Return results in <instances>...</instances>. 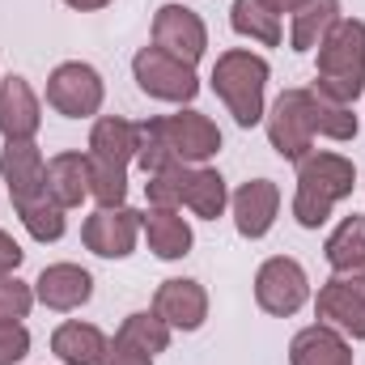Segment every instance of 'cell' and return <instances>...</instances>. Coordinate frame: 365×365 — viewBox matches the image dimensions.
<instances>
[{
	"label": "cell",
	"mask_w": 365,
	"mask_h": 365,
	"mask_svg": "<svg viewBox=\"0 0 365 365\" xmlns=\"http://www.w3.org/2000/svg\"><path fill=\"white\" fill-rule=\"evenodd\" d=\"M357 187V166L344 153H327V149H310L297 162V191H293V221L302 230H319L327 225L331 208L340 200H349Z\"/></svg>",
	"instance_id": "obj_1"
},
{
	"label": "cell",
	"mask_w": 365,
	"mask_h": 365,
	"mask_svg": "<svg viewBox=\"0 0 365 365\" xmlns=\"http://www.w3.org/2000/svg\"><path fill=\"white\" fill-rule=\"evenodd\" d=\"M314 90L340 106H353L365 90V21L340 17V26L319 43V73Z\"/></svg>",
	"instance_id": "obj_2"
},
{
	"label": "cell",
	"mask_w": 365,
	"mask_h": 365,
	"mask_svg": "<svg viewBox=\"0 0 365 365\" xmlns=\"http://www.w3.org/2000/svg\"><path fill=\"white\" fill-rule=\"evenodd\" d=\"M268 60L247 51V47H230L217 56L212 64V93L225 102V110L234 115L238 128H255L268 110H264V90H268Z\"/></svg>",
	"instance_id": "obj_3"
},
{
	"label": "cell",
	"mask_w": 365,
	"mask_h": 365,
	"mask_svg": "<svg viewBox=\"0 0 365 365\" xmlns=\"http://www.w3.org/2000/svg\"><path fill=\"white\" fill-rule=\"evenodd\" d=\"M264 128H268V145L284 162H302L314 145V90L310 86H297V90H284L272 102V110L264 115Z\"/></svg>",
	"instance_id": "obj_4"
},
{
	"label": "cell",
	"mask_w": 365,
	"mask_h": 365,
	"mask_svg": "<svg viewBox=\"0 0 365 365\" xmlns=\"http://www.w3.org/2000/svg\"><path fill=\"white\" fill-rule=\"evenodd\" d=\"M102 98H106L102 73L93 64H86V60H64L47 77V106L56 115H64V119H90V115H98Z\"/></svg>",
	"instance_id": "obj_5"
},
{
	"label": "cell",
	"mask_w": 365,
	"mask_h": 365,
	"mask_svg": "<svg viewBox=\"0 0 365 365\" xmlns=\"http://www.w3.org/2000/svg\"><path fill=\"white\" fill-rule=\"evenodd\" d=\"M255 302H259V310L272 314V319L297 314V310L310 302V276H306V268H302L297 259H289V255L264 259L259 272H255Z\"/></svg>",
	"instance_id": "obj_6"
},
{
	"label": "cell",
	"mask_w": 365,
	"mask_h": 365,
	"mask_svg": "<svg viewBox=\"0 0 365 365\" xmlns=\"http://www.w3.org/2000/svg\"><path fill=\"white\" fill-rule=\"evenodd\" d=\"M132 77H136L140 93H149L158 102H191L200 93L195 68L175 60V56H166L162 47H140L132 56Z\"/></svg>",
	"instance_id": "obj_7"
},
{
	"label": "cell",
	"mask_w": 365,
	"mask_h": 365,
	"mask_svg": "<svg viewBox=\"0 0 365 365\" xmlns=\"http://www.w3.org/2000/svg\"><path fill=\"white\" fill-rule=\"evenodd\" d=\"M158 136L166 140V149L175 153V162L187 166H204L208 158L221 153V128L204 115V110H179V115H158L153 119Z\"/></svg>",
	"instance_id": "obj_8"
},
{
	"label": "cell",
	"mask_w": 365,
	"mask_h": 365,
	"mask_svg": "<svg viewBox=\"0 0 365 365\" xmlns=\"http://www.w3.org/2000/svg\"><path fill=\"white\" fill-rule=\"evenodd\" d=\"M153 47H162L166 56H175V60L195 68L200 56L208 51V26L187 4H162L158 17H153Z\"/></svg>",
	"instance_id": "obj_9"
},
{
	"label": "cell",
	"mask_w": 365,
	"mask_h": 365,
	"mask_svg": "<svg viewBox=\"0 0 365 365\" xmlns=\"http://www.w3.org/2000/svg\"><path fill=\"white\" fill-rule=\"evenodd\" d=\"M140 238V212L119 204V208H98L81 225V242L98 259H128Z\"/></svg>",
	"instance_id": "obj_10"
},
{
	"label": "cell",
	"mask_w": 365,
	"mask_h": 365,
	"mask_svg": "<svg viewBox=\"0 0 365 365\" xmlns=\"http://www.w3.org/2000/svg\"><path fill=\"white\" fill-rule=\"evenodd\" d=\"M0 175H4L13 208L47 195V162H43V153H38L34 140H4V149H0Z\"/></svg>",
	"instance_id": "obj_11"
},
{
	"label": "cell",
	"mask_w": 365,
	"mask_h": 365,
	"mask_svg": "<svg viewBox=\"0 0 365 365\" xmlns=\"http://www.w3.org/2000/svg\"><path fill=\"white\" fill-rule=\"evenodd\" d=\"M153 310L170 323V331H200L204 319H208V293L200 280H187V276H170L158 284L153 293Z\"/></svg>",
	"instance_id": "obj_12"
},
{
	"label": "cell",
	"mask_w": 365,
	"mask_h": 365,
	"mask_svg": "<svg viewBox=\"0 0 365 365\" xmlns=\"http://www.w3.org/2000/svg\"><path fill=\"white\" fill-rule=\"evenodd\" d=\"M230 208H234V230L242 238H264L276 225V212H280V187L272 179H247L234 195H230Z\"/></svg>",
	"instance_id": "obj_13"
},
{
	"label": "cell",
	"mask_w": 365,
	"mask_h": 365,
	"mask_svg": "<svg viewBox=\"0 0 365 365\" xmlns=\"http://www.w3.org/2000/svg\"><path fill=\"white\" fill-rule=\"evenodd\" d=\"M38 123H43L38 93L30 90L26 77L9 73L0 81V136L4 140H34L38 136Z\"/></svg>",
	"instance_id": "obj_14"
},
{
	"label": "cell",
	"mask_w": 365,
	"mask_h": 365,
	"mask_svg": "<svg viewBox=\"0 0 365 365\" xmlns=\"http://www.w3.org/2000/svg\"><path fill=\"white\" fill-rule=\"evenodd\" d=\"M314 314H319V323L336 327L344 340H349V336H353V340H365V293H357L353 284H344L340 276H331V280L319 289Z\"/></svg>",
	"instance_id": "obj_15"
},
{
	"label": "cell",
	"mask_w": 365,
	"mask_h": 365,
	"mask_svg": "<svg viewBox=\"0 0 365 365\" xmlns=\"http://www.w3.org/2000/svg\"><path fill=\"white\" fill-rule=\"evenodd\" d=\"M34 297L47 310H60V314L81 310L93 297V276L86 268H77V264H51V268H43L38 280H34Z\"/></svg>",
	"instance_id": "obj_16"
},
{
	"label": "cell",
	"mask_w": 365,
	"mask_h": 365,
	"mask_svg": "<svg viewBox=\"0 0 365 365\" xmlns=\"http://www.w3.org/2000/svg\"><path fill=\"white\" fill-rule=\"evenodd\" d=\"M289 365H353V349L336 327L310 323L289 340Z\"/></svg>",
	"instance_id": "obj_17"
},
{
	"label": "cell",
	"mask_w": 365,
	"mask_h": 365,
	"mask_svg": "<svg viewBox=\"0 0 365 365\" xmlns=\"http://www.w3.org/2000/svg\"><path fill=\"white\" fill-rule=\"evenodd\" d=\"M140 234L149 238V251L158 259H182V255H191V242H195L179 208H153V204H149V212H140Z\"/></svg>",
	"instance_id": "obj_18"
},
{
	"label": "cell",
	"mask_w": 365,
	"mask_h": 365,
	"mask_svg": "<svg viewBox=\"0 0 365 365\" xmlns=\"http://www.w3.org/2000/svg\"><path fill=\"white\" fill-rule=\"evenodd\" d=\"M136 149H140V128H136L132 119H123V115H102V119L93 123L90 158H102V162L128 170V162H136Z\"/></svg>",
	"instance_id": "obj_19"
},
{
	"label": "cell",
	"mask_w": 365,
	"mask_h": 365,
	"mask_svg": "<svg viewBox=\"0 0 365 365\" xmlns=\"http://www.w3.org/2000/svg\"><path fill=\"white\" fill-rule=\"evenodd\" d=\"M47 195L68 212L90 195V153H56L47 162Z\"/></svg>",
	"instance_id": "obj_20"
},
{
	"label": "cell",
	"mask_w": 365,
	"mask_h": 365,
	"mask_svg": "<svg viewBox=\"0 0 365 365\" xmlns=\"http://www.w3.org/2000/svg\"><path fill=\"white\" fill-rule=\"evenodd\" d=\"M340 0H306L297 13H293V26H289V47L293 51H319V43L340 26Z\"/></svg>",
	"instance_id": "obj_21"
},
{
	"label": "cell",
	"mask_w": 365,
	"mask_h": 365,
	"mask_svg": "<svg viewBox=\"0 0 365 365\" xmlns=\"http://www.w3.org/2000/svg\"><path fill=\"white\" fill-rule=\"evenodd\" d=\"M51 353L64 365H98L102 353H106V336L93 327V323H81V319H68L51 331Z\"/></svg>",
	"instance_id": "obj_22"
},
{
	"label": "cell",
	"mask_w": 365,
	"mask_h": 365,
	"mask_svg": "<svg viewBox=\"0 0 365 365\" xmlns=\"http://www.w3.org/2000/svg\"><path fill=\"white\" fill-rule=\"evenodd\" d=\"M182 208H191L204 221H217L230 208V187L212 166H191L182 179Z\"/></svg>",
	"instance_id": "obj_23"
},
{
	"label": "cell",
	"mask_w": 365,
	"mask_h": 365,
	"mask_svg": "<svg viewBox=\"0 0 365 365\" xmlns=\"http://www.w3.org/2000/svg\"><path fill=\"white\" fill-rule=\"evenodd\" d=\"M323 259H327L336 272H349V268L365 264V212L344 217V221L327 234V242H323Z\"/></svg>",
	"instance_id": "obj_24"
},
{
	"label": "cell",
	"mask_w": 365,
	"mask_h": 365,
	"mask_svg": "<svg viewBox=\"0 0 365 365\" xmlns=\"http://www.w3.org/2000/svg\"><path fill=\"white\" fill-rule=\"evenodd\" d=\"M230 26H234V34H242L259 47H280V17L264 0H234Z\"/></svg>",
	"instance_id": "obj_25"
},
{
	"label": "cell",
	"mask_w": 365,
	"mask_h": 365,
	"mask_svg": "<svg viewBox=\"0 0 365 365\" xmlns=\"http://www.w3.org/2000/svg\"><path fill=\"white\" fill-rule=\"evenodd\" d=\"M115 336H123L128 344H136L140 353H149V357H158V353H166L170 349V323L158 314V310H136V314H128L123 323H119V331Z\"/></svg>",
	"instance_id": "obj_26"
},
{
	"label": "cell",
	"mask_w": 365,
	"mask_h": 365,
	"mask_svg": "<svg viewBox=\"0 0 365 365\" xmlns=\"http://www.w3.org/2000/svg\"><path fill=\"white\" fill-rule=\"evenodd\" d=\"M17 217H21V225H26V234L34 238V242H60L64 238V208L51 200V195H38V200H30V204H21L17 208Z\"/></svg>",
	"instance_id": "obj_27"
},
{
	"label": "cell",
	"mask_w": 365,
	"mask_h": 365,
	"mask_svg": "<svg viewBox=\"0 0 365 365\" xmlns=\"http://www.w3.org/2000/svg\"><path fill=\"white\" fill-rule=\"evenodd\" d=\"M310 90H314V86H310ZM314 132L327 136V140H353V136H357V115H353V106H340V102H331L327 93L314 90Z\"/></svg>",
	"instance_id": "obj_28"
},
{
	"label": "cell",
	"mask_w": 365,
	"mask_h": 365,
	"mask_svg": "<svg viewBox=\"0 0 365 365\" xmlns=\"http://www.w3.org/2000/svg\"><path fill=\"white\" fill-rule=\"evenodd\" d=\"M90 195L98 200V208H119L128 200V170L90 158Z\"/></svg>",
	"instance_id": "obj_29"
},
{
	"label": "cell",
	"mask_w": 365,
	"mask_h": 365,
	"mask_svg": "<svg viewBox=\"0 0 365 365\" xmlns=\"http://www.w3.org/2000/svg\"><path fill=\"white\" fill-rule=\"evenodd\" d=\"M34 289L21 284L17 276H0V323H21L34 310Z\"/></svg>",
	"instance_id": "obj_30"
},
{
	"label": "cell",
	"mask_w": 365,
	"mask_h": 365,
	"mask_svg": "<svg viewBox=\"0 0 365 365\" xmlns=\"http://www.w3.org/2000/svg\"><path fill=\"white\" fill-rule=\"evenodd\" d=\"M30 353V331L21 323H0V365H17Z\"/></svg>",
	"instance_id": "obj_31"
},
{
	"label": "cell",
	"mask_w": 365,
	"mask_h": 365,
	"mask_svg": "<svg viewBox=\"0 0 365 365\" xmlns=\"http://www.w3.org/2000/svg\"><path fill=\"white\" fill-rule=\"evenodd\" d=\"M98 365H153V357L140 353L136 344H128L123 336H115V340H106V353H102Z\"/></svg>",
	"instance_id": "obj_32"
},
{
	"label": "cell",
	"mask_w": 365,
	"mask_h": 365,
	"mask_svg": "<svg viewBox=\"0 0 365 365\" xmlns=\"http://www.w3.org/2000/svg\"><path fill=\"white\" fill-rule=\"evenodd\" d=\"M21 259H26V251L13 242V234L0 230V276H13L17 268H21Z\"/></svg>",
	"instance_id": "obj_33"
},
{
	"label": "cell",
	"mask_w": 365,
	"mask_h": 365,
	"mask_svg": "<svg viewBox=\"0 0 365 365\" xmlns=\"http://www.w3.org/2000/svg\"><path fill=\"white\" fill-rule=\"evenodd\" d=\"M344 284H353L357 293H365V264H357V268H349V272H336Z\"/></svg>",
	"instance_id": "obj_34"
},
{
	"label": "cell",
	"mask_w": 365,
	"mask_h": 365,
	"mask_svg": "<svg viewBox=\"0 0 365 365\" xmlns=\"http://www.w3.org/2000/svg\"><path fill=\"white\" fill-rule=\"evenodd\" d=\"M264 4H268V9H272L276 17H284V13H289V17H293V13H297V9H302V4H306V0H264Z\"/></svg>",
	"instance_id": "obj_35"
},
{
	"label": "cell",
	"mask_w": 365,
	"mask_h": 365,
	"mask_svg": "<svg viewBox=\"0 0 365 365\" xmlns=\"http://www.w3.org/2000/svg\"><path fill=\"white\" fill-rule=\"evenodd\" d=\"M68 9H77V13H98V9H106L110 0H64Z\"/></svg>",
	"instance_id": "obj_36"
}]
</instances>
